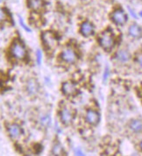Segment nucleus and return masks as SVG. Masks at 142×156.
<instances>
[{"mask_svg":"<svg viewBox=\"0 0 142 156\" xmlns=\"http://www.w3.org/2000/svg\"><path fill=\"white\" fill-rule=\"evenodd\" d=\"M10 53L12 58H14L18 61L24 60L27 56V49L25 46L20 41H15L11 47Z\"/></svg>","mask_w":142,"mask_h":156,"instance_id":"3","label":"nucleus"},{"mask_svg":"<svg viewBox=\"0 0 142 156\" xmlns=\"http://www.w3.org/2000/svg\"><path fill=\"white\" fill-rule=\"evenodd\" d=\"M129 129L135 133H142V120L139 119H133L129 122Z\"/></svg>","mask_w":142,"mask_h":156,"instance_id":"15","label":"nucleus"},{"mask_svg":"<svg viewBox=\"0 0 142 156\" xmlns=\"http://www.w3.org/2000/svg\"><path fill=\"white\" fill-rule=\"evenodd\" d=\"M42 41L44 46L48 50H55L57 46V40L55 36L50 32H45L42 34Z\"/></svg>","mask_w":142,"mask_h":156,"instance_id":"6","label":"nucleus"},{"mask_svg":"<svg viewBox=\"0 0 142 156\" xmlns=\"http://www.w3.org/2000/svg\"><path fill=\"white\" fill-rule=\"evenodd\" d=\"M27 7L34 12H40L45 7V0H27Z\"/></svg>","mask_w":142,"mask_h":156,"instance_id":"10","label":"nucleus"},{"mask_svg":"<svg viewBox=\"0 0 142 156\" xmlns=\"http://www.w3.org/2000/svg\"><path fill=\"white\" fill-rule=\"evenodd\" d=\"M36 62L38 65H41L42 62V52H41V50L37 49V51H36Z\"/></svg>","mask_w":142,"mask_h":156,"instance_id":"19","label":"nucleus"},{"mask_svg":"<svg viewBox=\"0 0 142 156\" xmlns=\"http://www.w3.org/2000/svg\"><path fill=\"white\" fill-rule=\"evenodd\" d=\"M109 76H110V69L108 66H106L105 69V71H104V74H103V83H104L107 82V79L109 77Z\"/></svg>","mask_w":142,"mask_h":156,"instance_id":"21","label":"nucleus"},{"mask_svg":"<svg viewBox=\"0 0 142 156\" xmlns=\"http://www.w3.org/2000/svg\"><path fill=\"white\" fill-rule=\"evenodd\" d=\"M4 1H5V0H0V4H2V3H3Z\"/></svg>","mask_w":142,"mask_h":156,"instance_id":"28","label":"nucleus"},{"mask_svg":"<svg viewBox=\"0 0 142 156\" xmlns=\"http://www.w3.org/2000/svg\"><path fill=\"white\" fill-rule=\"evenodd\" d=\"M98 42L101 48H103L105 51H110L112 49L115 44L113 34L109 31L106 30L103 34H101L98 38Z\"/></svg>","mask_w":142,"mask_h":156,"instance_id":"2","label":"nucleus"},{"mask_svg":"<svg viewBox=\"0 0 142 156\" xmlns=\"http://www.w3.org/2000/svg\"><path fill=\"white\" fill-rule=\"evenodd\" d=\"M18 19H19V24H20V26L22 28L24 29L26 32H27V33H31L32 32V29L30 28L25 23V21H24V20H23V18H22L21 16H19Z\"/></svg>","mask_w":142,"mask_h":156,"instance_id":"18","label":"nucleus"},{"mask_svg":"<svg viewBox=\"0 0 142 156\" xmlns=\"http://www.w3.org/2000/svg\"><path fill=\"white\" fill-rule=\"evenodd\" d=\"M79 32L83 37H90L94 34L95 32V27L92 23L89 20H84L81 23Z\"/></svg>","mask_w":142,"mask_h":156,"instance_id":"7","label":"nucleus"},{"mask_svg":"<svg viewBox=\"0 0 142 156\" xmlns=\"http://www.w3.org/2000/svg\"><path fill=\"white\" fill-rule=\"evenodd\" d=\"M59 117H60V120L63 125L69 126V125H70L74 119V112L69 107L65 105V106L62 107V109L59 112Z\"/></svg>","mask_w":142,"mask_h":156,"instance_id":"5","label":"nucleus"},{"mask_svg":"<svg viewBox=\"0 0 142 156\" xmlns=\"http://www.w3.org/2000/svg\"><path fill=\"white\" fill-rule=\"evenodd\" d=\"M55 131H56L58 133H62V129H61V127L57 125V124H55Z\"/></svg>","mask_w":142,"mask_h":156,"instance_id":"25","label":"nucleus"},{"mask_svg":"<svg viewBox=\"0 0 142 156\" xmlns=\"http://www.w3.org/2000/svg\"><path fill=\"white\" fill-rule=\"evenodd\" d=\"M6 19V13L3 8L0 7V22L4 21Z\"/></svg>","mask_w":142,"mask_h":156,"instance_id":"22","label":"nucleus"},{"mask_svg":"<svg viewBox=\"0 0 142 156\" xmlns=\"http://www.w3.org/2000/svg\"><path fill=\"white\" fill-rule=\"evenodd\" d=\"M128 34L133 39H140L142 37V27L137 23H133L128 27Z\"/></svg>","mask_w":142,"mask_h":156,"instance_id":"11","label":"nucleus"},{"mask_svg":"<svg viewBox=\"0 0 142 156\" xmlns=\"http://www.w3.org/2000/svg\"><path fill=\"white\" fill-rule=\"evenodd\" d=\"M8 133L12 139L17 140L20 138V136L23 133V131L22 128L18 124H12L8 126Z\"/></svg>","mask_w":142,"mask_h":156,"instance_id":"14","label":"nucleus"},{"mask_svg":"<svg viewBox=\"0 0 142 156\" xmlns=\"http://www.w3.org/2000/svg\"><path fill=\"white\" fill-rule=\"evenodd\" d=\"M85 120L86 122L91 125V126H97L100 120V115L97 111L94 110H88L85 115Z\"/></svg>","mask_w":142,"mask_h":156,"instance_id":"8","label":"nucleus"},{"mask_svg":"<svg viewBox=\"0 0 142 156\" xmlns=\"http://www.w3.org/2000/svg\"><path fill=\"white\" fill-rule=\"evenodd\" d=\"M39 125L44 128L49 127L51 126V116L49 113H41L39 116Z\"/></svg>","mask_w":142,"mask_h":156,"instance_id":"16","label":"nucleus"},{"mask_svg":"<svg viewBox=\"0 0 142 156\" xmlns=\"http://www.w3.org/2000/svg\"><path fill=\"white\" fill-rule=\"evenodd\" d=\"M127 11H128V13L131 15V17H133L134 20H138V19L140 18V17H139V15H138V13H137L131 7V6H129V5L127 6Z\"/></svg>","mask_w":142,"mask_h":156,"instance_id":"20","label":"nucleus"},{"mask_svg":"<svg viewBox=\"0 0 142 156\" xmlns=\"http://www.w3.org/2000/svg\"><path fill=\"white\" fill-rule=\"evenodd\" d=\"M140 150L142 151V141L140 143Z\"/></svg>","mask_w":142,"mask_h":156,"instance_id":"27","label":"nucleus"},{"mask_svg":"<svg viewBox=\"0 0 142 156\" xmlns=\"http://www.w3.org/2000/svg\"><path fill=\"white\" fill-rule=\"evenodd\" d=\"M137 62L139 63V65L140 66V68L142 69V53L139 54L137 55Z\"/></svg>","mask_w":142,"mask_h":156,"instance_id":"23","label":"nucleus"},{"mask_svg":"<svg viewBox=\"0 0 142 156\" xmlns=\"http://www.w3.org/2000/svg\"><path fill=\"white\" fill-rule=\"evenodd\" d=\"M60 57H61L62 62L69 64H73L75 63V62H76L77 58H78L76 51L73 49L72 48H64L62 51V53L60 55Z\"/></svg>","mask_w":142,"mask_h":156,"instance_id":"4","label":"nucleus"},{"mask_svg":"<svg viewBox=\"0 0 142 156\" xmlns=\"http://www.w3.org/2000/svg\"><path fill=\"white\" fill-rule=\"evenodd\" d=\"M26 90H27V92L28 93L30 96H36L39 93L40 86H39L38 82L34 78H30L27 82Z\"/></svg>","mask_w":142,"mask_h":156,"instance_id":"9","label":"nucleus"},{"mask_svg":"<svg viewBox=\"0 0 142 156\" xmlns=\"http://www.w3.org/2000/svg\"><path fill=\"white\" fill-rule=\"evenodd\" d=\"M116 60L122 64L127 63L131 60V54L127 49H119L115 55Z\"/></svg>","mask_w":142,"mask_h":156,"instance_id":"13","label":"nucleus"},{"mask_svg":"<svg viewBox=\"0 0 142 156\" xmlns=\"http://www.w3.org/2000/svg\"><path fill=\"white\" fill-rule=\"evenodd\" d=\"M62 91L63 93L65 96L67 97H71V96H74L77 90H76V87L75 85V83H73L72 82H65L62 83Z\"/></svg>","mask_w":142,"mask_h":156,"instance_id":"12","label":"nucleus"},{"mask_svg":"<svg viewBox=\"0 0 142 156\" xmlns=\"http://www.w3.org/2000/svg\"><path fill=\"white\" fill-rule=\"evenodd\" d=\"M51 154L53 155H63L64 148L62 145L59 141L55 142L51 149Z\"/></svg>","mask_w":142,"mask_h":156,"instance_id":"17","label":"nucleus"},{"mask_svg":"<svg viewBox=\"0 0 142 156\" xmlns=\"http://www.w3.org/2000/svg\"><path fill=\"white\" fill-rule=\"evenodd\" d=\"M110 19L116 26H124L128 21V15L122 7H117L110 14Z\"/></svg>","mask_w":142,"mask_h":156,"instance_id":"1","label":"nucleus"},{"mask_svg":"<svg viewBox=\"0 0 142 156\" xmlns=\"http://www.w3.org/2000/svg\"><path fill=\"white\" fill-rule=\"evenodd\" d=\"M74 153H75V154L76 155H78V156H81V155H84V154H83V152L81 150L80 148H76L74 150Z\"/></svg>","mask_w":142,"mask_h":156,"instance_id":"24","label":"nucleus"},{"mask_svg":"<svg viewBox=\"0 0 142 156\" xmlns=\"http://www.w3.org/2000/svg\"><path fill=\"white\" fill-rule=\"evenodd\" d=\"M138 15H139V17H140V18H142V10L138 13Z\"/></svg>","mask_w":142,"mask_h":156,"instance_id":"26","label":"nucleus"}]
</instances>
